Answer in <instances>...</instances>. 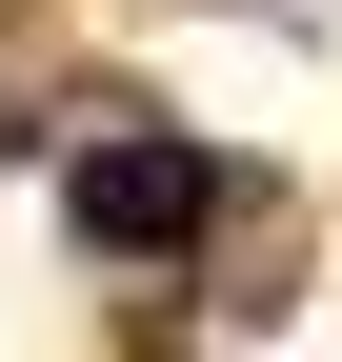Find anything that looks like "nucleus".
I'll return each instance as SVG.
<instances>
[{"mask_svg":"<svg viewBox=\"0 0 342 362\" xmlns=\"http://www.w3.org/2000/svg\"><path fill=\"white\" fill-rule=\"evenodd\" d=\"M61 221H81L101 262H182L201 221H222V161L161 141V121H121V141H81V161H61Z\"/></svg>","mask_w":342,"mask_h":362,"instance_id":"1","label":"nucleus"}]
</instances>
